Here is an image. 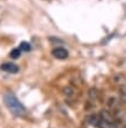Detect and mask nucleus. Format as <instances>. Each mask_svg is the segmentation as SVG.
<instances>
[{"mask_svg": "<svg viewBox=\"0 0 126 128\" xmlns=\"http://www.w3.org/2000/svg\"><path fill=\"white\" fill-rule=\"evenodd\" d=\"M88 121H89L90 125L95 126V127H98V126H100V122H101V118H98L97 115L93 114V115H89V116H88Z\"/></svg>", "mask_w": 126, "mask_h": 128, "instance_id": "20e7f679", "label": "nucleus"}, {"mask_svg": "<svg viewBox=\"0 0 126 128\" xmlns=\"http://www.w3.org/2000/svg\"><path fill=\"white\" fill-rule=\"evenodd\" d=\"M3 102L6 105V107L10 111V113H13L14 115H16V116H24L26 115V107L21 104V101L15 97V94L10 93V92L6 93L3 96Z\"/></svg>", "mask_w": 126, "mask_h": 128, "instance_id": "f257e3e1", "label": "nucleus"}, {"mask_svg": "<svg viewBox=\"0 0 126 128\" xmlns=\"http://www.w3.org/2000/svg\"><path fill=\"white\" fill-rule=\"evenodd\" d=\"M21 49L20 48H15V49H13V50L10 51V57L12 58H14V60H15V58H19L21 56Z\"/></svg>", "mask_w": 126, "mask_h": 128, "instance_id": "423d86ee", "label": "nucleus"}, {"mask_svg": "<svg viewBox=\"0 0 126 128\" xmlns=\"http://www.w3.org/2000/svg\"><path fill=\"white\" fill-rule=\"evenodd\" d=\"M20 49L22 51H30L31 50V44L28 43V42H22L20 44Z\"/></svg>", "mask_w": 126, "mask_h": 128, "instance_id": "0eeeda50", "label": "nucleus"}, {"mask_svg": "<svg viewBox=\"0 0 126 128\" xmlns=\"http://www.w3.org/2000/svg\"><path fill=\"white\" fill-rule=\"evenodd\" d=\"M101 120H103V121H108V122H113L112 116L110 115L109 112H106V111H103L102 113H101Z\"/></svg>", "mask_w": 126, "mask_h": 128, "instance_id": "39448f33", "label": "nucleus"}, {"mask_svg": "<svg viewBox=\"0 0 126 128\" xmlns=\"http://www.w3.org/2000/svg\"><path fill=\"white\" fill-rule=\"evenodd\" d=\"M1 70L5 71V72H8V74H16L19 72V66L14 63H3L1 64Z\"/></svg>", "mask_w": 126, "mask_h": 128, "instance_id": "7ed1b4c3", "label": "nucleus"}, {"mask_svg": "<svg viewBox=\"0 0 126 128\" xmlns=\"http://www.w3.org/2000/svg\"><path fill=\"white\" fill-rule=\"evenodd\" d=\"M52 55L58 60H65V58L68 57V51L65 49V48H54L52 50Z\"/></svg>", "mask_w": 126, "mask_h": 128, "instance_id": "f03ea898", "label": "nucleus"}]
</instances>
